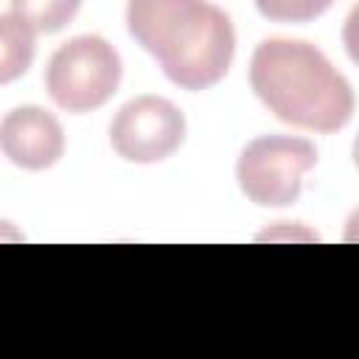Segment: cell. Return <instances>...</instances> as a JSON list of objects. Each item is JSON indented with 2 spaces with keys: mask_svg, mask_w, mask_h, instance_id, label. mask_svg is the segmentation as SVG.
<instances>
[{
  "mask_svg": "<svg viewBox=\"0 0 359 359\" xmlns=\"http://www.w3.org/2000/svg\"><path fill=\"white\" fill-rule=\"evenodd\" d=\"M129 34L149 50L168 81L182 90L213 87L236 53L230 17L210 3L191 0H135L126 8Z\"/></svg>",
  "mask_w": 359,
  "mask_h": 359,
  "instance_id": "obj_1",
  "label": "cell"
},
{
  "mask_svg": "<svg viewBox=\"0 0 359 359\" xmlns=\"http://www.w3.org/2000/svg\"><path fill=\"white\" fill-rule=\"evenodd\" d=\"M185 140V118L180 107L160 95H137L126 101L109 123V143L129 163H160Z\"/></svg>",
  "mask_w": 359,
  "mask_h": 359,
  "instance_id": "obj_5",
  "label": "cell"
},
{
  "mask_svg": "<svg viewBox=\"0 0 359 359\" xmlns=\"http://www.w3.org/2000/svg\"><path fill=\"white\" fill-rule=\"evenodd\" d=\"M317 165V149L306 137L264 135L244 146L236 163V180L244 196L261 208H286L297 202L303 174Z\"/></svg>",
  "mask_w": 359,
  "mask_h": 359,
  "instance_id": "obj_4",
  "label": "cell"
},
{
  "mask_svg": "<svg viewBox=\"0 0 359 359\" xmlns=\"http://www.w3.org/2000/svg\"><path fill=\"white\" fill-rule=\"evenodd\" d=\"M250 84L283 123L337 132L353 115V90L320 48L303 39H264L250 59Z\"/></svg>",
  "mask_w": 359,
  "mask_h": 359,
  "instance_id": "obj_2",
  "label": "cell"
},
{
  "mask_svg": "<svg viewBox=\"0 0 359 359\" xmlns=\"http://www.w3.org/2000/svg\"><path fill=\"white\" fill-rule=\"evenodd\" d=\"M121 84L118 50L95 36H73L53 50L45 67V90L65 112H93L107 104Z\"/></svg>",
  "mask_w": 359,
  "mask_h": 359,
  "instance_id": "obj_3",
  "label": "cell"
},
{
  "mask_svg": "<svg viewBox=\"0 0 359 359\" xmlns=\"http://www.w3.org/2000/svg\"><path fill=\"white\" fill-rule=\"evenodd\" d=\"M342 42H345V50H348L351 62L359 65V6H353L351 14L345 17V25H342Z\"/></svg>",
  "mask_w": 359,
  "mask_h": 359,
  "instance_id": "obj_9",
  "label": "cell"
},
{
  "mask_svg": "<svg viewBox=\"0 0 359 359\" xmlns=\"http://www.w3.org/2000/svg\"><path fill=\"white\" fill-rule=\"evenodd\" d=\"M17 14H22L34 31H59L73 14H76V3H14L11 6Z\"/></svg>",
  "mask_w": 359,
  "mask_h": 359,
  "instance_id": "obj_8",
  "label": "cell"
},
{
  "mask_svg": "<svg viewBox=\"0 0 359 359\" xmlns=\"http://www.w3.org/2000/svg\"><path fill=\"white\" fill-rule=\"evenodd\" d=\"M258 8L264 14H272V17H309V14L323 11L325 3H317V6H266V3H261Z\"/></svg>",
  "mask_w": 359,
  "mask_h": 359,
  "instance_id": "obj_10",
  "label": "cell"
},
{
  "mask_svg": "<svg viewBox=\"0 0 359 359\" xmlns=\"http://www.w3.org/2000/svg\"><path fill=\"white\" fill-rule=\"evenodd\" d=\"M34 28L11 6L0 17V81H11L28 70L34 59Z\"/></svg>",
  "mask_w": 359,
  "mask_h": 359,
  "instance_id": "obj_7",
  "label": "cell"
},
{
  "mask_svg": "<svg viewBox=\"0 0 359 359\" xmlns=\"http://www.w3.org/2000/svg\"><path fill=\"white\" fill-rule=\"evenodd\" d=\"M0 149L14 165L42 171L62 157L65 132L48 109L34 104L14 107L0 123Z\"/></svg>",
  "mask_w": 359,
  "mask_h": 359,
  "instance_id": "obj_6",
  "label": "cell"
},
{
  "mask_svg": "<svg viewBox=\"0 0 359 359\" xmlns=\"http://www.w3.org/2000/svg\"><path fill=\"white\" fill-rule=\"evenodd\" d=\"M345 241H359V210H353L345 224Z\"/></svg>",
  "mask_w": 359,
  "mask_h": 359,
  "instance_id": "obj_11",
  "label": "cell"
},
{
  "mask_svg": "<svg viewBox=\"0 0 359 359\" xmlns=\"http://www.w3.org/2000/svg\"><path fill=\"white\" fill-rule=\"evenodd\" d=\"M353 163H356V168H359V135H356V140H353Z\"/></svg>",
  "mask_w": 359,
  "mask_h": 359,
  "instance_id": "obj_12",
  "label": "cell"
}]
</instances>
